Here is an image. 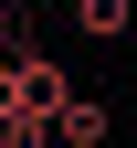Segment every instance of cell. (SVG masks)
<instances>
[{
  "mask_svg": "<svg viewBox=\"0 0 137 148\" xmlns=\"http://www.w3.org/2000/svg\"><path fill=\"white\" fill-rule=\"evenodd\" d=\"M74 32H85V42H127L137 32V0H74Z\"/></svg>",
  "mask_w": 137,
  "mask_h": 148,
  "instance_id": "obj_2",
  "label": "cell"
},
{
  "mask_svg": "<svg viewBox=\"0 0 137 148\" xmlns=\"http://www.w3.org/2000/svg\"><path fill=\"white\" fill-rule=\"evenodd\" d=\"M53 138H63V148H106V138H116V106H106V95H63Z\"/></svg>",
  "mask_w": 137,
  "mask_h": 148,
  "instance_id": "obj_1",
  "label": "cell"
},
{
  "mask_svg": "<svg viewBox=\"0 0 137 148\" xmlns=\"http://www.w3.org/2000/svg\"><path fill=\"white\" fill-rule=\"evenodd\" d=\"M21 11H32V0H21Z\"/></svg>",
  "mask_w": 137,
  "mask_h": 148,
  "instance_id": "obj_3",
  "label": "cell"
}]
</instances>
